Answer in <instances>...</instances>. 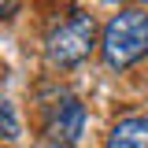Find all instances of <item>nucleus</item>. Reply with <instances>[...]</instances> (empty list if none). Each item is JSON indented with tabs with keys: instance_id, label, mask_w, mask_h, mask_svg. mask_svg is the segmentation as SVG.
Masks as SVG:
<instances>
[{
	"instance_id": "1",
	"label": "nucleus",
	"mask_w": 148,
	"mask_h": 148,
	"mask_svg": "<svg viewBox=\"0 0 148 148\" xmlns=\"http://www.w3.org/2000/svg\"><path fill=\"white\" fill-rule=\"evenodd\" d=\"M100 52L111 71H126L148 52V15L141 8H126L104 26Z\"/></svg>"
},
{
	"instance_id": "2",
	"label": "nucleus",
	"mask_w": 148,
	"mask_h": 148,
	"mask_svg": "<svg viewBox=\"0 0 148 148\" xmlns=\"http://www.w3.org/2000/svg\"><path fill=\"white\" fill-rule=\"evenodd\" d=\"M92 45H96V22H92V15H82L78 11V15H71L67 22H59L48 34L45 56L56 67H78L92 52Z\"/></svg>"
},
{
	"instance_id": "3",
	"label": "nucleus",
	"mask_w": 148,
	"mask_h": 148,
	"mask_svg": "<svg viewBox=\"0 0 148 148\" xmlns=\"http://www.w3.org/2000/svg\"><path fill=\"white\" fill-rule=\"evenodd\" d=\"M85 130V108L71 92H56L52 104H45V137L59 145H74Z\"/></svg>"
},
{
	"instance_id": "4",
	"label": "nucleus",
	"mask_w": 148,
	"mask_h": 148,
	"mask_svg": "<svg viewBox=\"0 0 148 148\" xmlns=\"http://www.w3.org/2000/svg\"><path fill=\"white\" fill-rule=\"evenodd\" d=\"M108 148H148V119L141 115L119 119L108 137Z\"/></svg>"
},
{
	"instance_id": "5",
	"label": "nucleus",
	"mask_w": 148,
	"mask_h": 148,
	"mask_svg": "<svg viewBox=\"0 0 148 148\" xmlns=\"http://www.w3.org/2000/svg\"><path fill=\"white\" fill-rule=\"evenodd\" d=\"M18 115H15V104L0 96V141H15L18 137Z\"/></svg>"
},
{
	"instance_id": "6",
	"label": "nucleus",
	"mask_w": 148,
	"mask_h": 148,
	"mask_svg": "<svg viewBox=\"0 0 148 148\" xmlns=\"http://www.w3.org/2000/svg\"><path fill=\"white\" fill-rule=\"evenodd\" d=\"M15 8H18V0H0V18H8Z\"/></svg>"
},
{
	"instance_id": "7",
	"label": "nucleus",
	"mask_w": 148,
	"mask_h": 148,
	"mask_svg": "<svg viewBox=\"0 0 148 148\" xmlns=\"http://www.w3.org/2000/svg\"><path fill=\"white\" fill-rule=\"evenodd\" d=\"M37 148H74V145H59V141H41Z\"/></svg>"
},
{
	"instance_id": "8",
	"label": "nucleus",
	"mask_w": 148,
	"mask_h": 148,
	"mask_svg": "<svg viewBox=\"0 0 148 148\" xmlns=\"http://www.w3.org/2000/svg\"><path fill=\"white\" fill-rule=\"evenodd\" d=\"M108 4H115V0H108Z\"/></svg>"
}]
</instances>
